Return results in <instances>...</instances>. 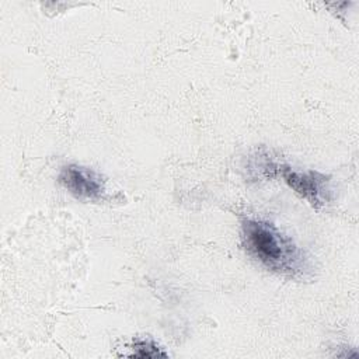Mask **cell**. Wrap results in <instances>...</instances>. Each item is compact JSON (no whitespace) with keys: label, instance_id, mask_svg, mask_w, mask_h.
Listing matches in <instances>:
<instances>
[{"label":"cell","instance_id":"obj_3","mask_svg":"<svg viewBox=\"0 0 359 359\" xmlns=\"http://www.w3.org/2000/svg\"><path fill=\"white\" fill-rule=\"evenodd\" d=\"M59 182L76 198L98 201L102 198L105 187L101 177L91 168L77 164L65 165L57 177Z\"/></svg>","mask_w":359,"mask_h":359},{"label":"cell","instance_id":"obj_4","mask_svg":"<svg viewBox=\"0 0 359 359\" xmlns=\"http://www.w3.org/2000/svg\"><path fill=\"white\" fill-rule=\"evenodd\" d=\"M132 356H137V358H157V356H167L165 352H163L154 342L151 341H144V339H139L135 341V344L132 345Z\"/></svg>","mask_w":359,"mask_h":359},{"label":"cell","instance_id":"obj_2","mask_svg":"<svg viewBox=\"0 0 359 359\" xmlns=\"http://www.w3.org/2000/svg\"><path fill=\"white\" fill-rule=\"evenodd\" d=\"M285 182L313 208L320 209L331 199L330 177L317 171H297L287 165H275Z\"/></svg>","mask_w":359,"mask_h":359},{"label":"cell","instance_id":"obj_1","mask_svg":"<svg viewBox=\"0 0 359 359\" xmlns=\"http://www.w3.org/2000/svg\"><path fill=\"white\" fill-rule=\"evenodd\" d=\"M241 241L247 254L265 268L290 278L311 272L309 257L272 223L247 219L241 224Z\"/></svg>","mask_w":359,"mask_h":359}]
</instances>
